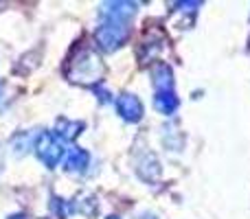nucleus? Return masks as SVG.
Returning a JSON list of instances; mask_svg holds the SVG:
<instances>
[{
  "label": "nucleus",
  "instance_id": "obj_1",
  "mask_svg": "<svg viewBox=\"0 0 250 219\" xmlns=\"http://www.w3.org/2000/svg\"><path fill=\"white\" fill-rule=\"evenodd\" d=\"M105 66L101 57L90 48H82L77 55L70 60L68 68H66V77L73 83H82V86H95L104 79Z\"/></svg>",
  "mask_w": 250,
  "mask_h": 219
},
{
  "label": "nucleus",
  "instance_id": "obj_2",
  "mask_svg": "<svg viewBox=\"0 0 250 219\" xmlns=\"http://www.w3.org/2000/svg\"><path fill=\"white\" fill-rule=\"evenodd\" d=\"M97 42L104 51H114L121 44H125L129 31H127V22L117 20V18H104V22L97 29Z\"/></svg>",
  "mask_w": 250,
  "mask_h": 219
},
{
  "label": "nucleus",
  "instance_id": "obj_3",
  "mask_svg": "<svg viewBox=\"0 0 250 219\" xmlns=\"http://www.w3.org/2000/svg\"><path fill=\"white\" fill-rule=\"evenodd\" d=\"M35 154H38L40 162H44V167L55 169L64 158L66 149L64 142L55 136V132H42L35 140Z\"/></svg>",
  "mask_w": 250,
  "mask_h": 219
},
{
  "label": "nucleus",
  "instance_id": "obj_4",
  "mask_svg": "<svg viewBox=\"0 0 250 219\" xmlns=\"http://www.w3.org/2000/svg\"><path fill=\"white\" fill-rule=\"evenodd\" d=\"M117 112L127 123H138L143 119V114H145L141 99L136 95H129V92H123V95L117 97Z\"/></svg>",
  "mask_w": 250,
  "mask_h": 219
},
{
  "label": "nucleus",
  "instance_id": "obj_5",
  "mask_svg": "<svg viewBox=\"0 0 250 219\" xmlns=\"http://www.w3.org/2000/svg\"><path fill=\"white\" fill-rule=\"evenodd\" d=\"M151 86H154V92H169L173 90V73L167 64H156L151 68Z\"/></svg>",
  "mask_w": 250,
  "mask_h": 219
},
{
  "label": "nucleus",
  "instance_id": "obj_6",
  "mask_svg": "<svg viewBox=\"0 0 250 219\" xmlns=\"http://www.w3.org/2000/svg\"><path fill=\"white\" fill-rule=\"evenodd\" d=\"M88 162H90V154H88L86 149H82V147H73V149L68 151V156H66V171L70 173H83L88 167Z\"/></svg>",
  "mask_w": 250,
  "mask_h": 219
},
{
  "label": "nucleus",
  "instance_id": "obj_7",
  "mask_svg": "<svg viewBox=\"0 0 250 219\" xmlns=\"http://www.w3.org/2000/svg\"><path fill=\"white\" fill-rule=\"evenodd\" d=\"M178 105H180V101H178V97L173 90L154 92V108H156V112H160V114H165V116L173 114V112L178 110Z\"/></svg>",
  "mask_w": 250,
  "mask_h": 219
},
{
  "label": "nucleus",
  "instance_id": "obj_8",
  "mask_svg": "<svg viewBox=\"0 0 250 219\" xmlns=\"http://www.w3.org/2000/svg\"><path fill=\"white\" fill-rule=\"evenodd\" d=\"M136 13V4L132 2H108L104 4V18H117V20H125L134 18Z\"/></svg>",
  "mask_w": 250,
  "mask_h": 219
},
{
  "label": "nucleus",
  "instance_id": "obj_9",
  "mask_svg": "<svg viewBox=\"0 0 250 219\" xmlns=\"http://www.w3.org/2000/svg\"><path fill=\"white\" fill-rule=\"evenodd\" d=\"M57 125H60V132H55V136L60 138V140H75V138L82 134V129H83L82 120H66V119H62Z\"/></svg>",
  "mask_w": 250,
  "mask_h": 219
},
{
  "label": "nucleus",
  "instance_id": "obj_10",
  "mask_svg": "<svg viewBox=\"0 0 250 219\" xmlns=\"http://www.w3.org/2000/svg\"><path fill=\"white\" fill-rule=\"evenodd\" d=\"M9 219H26V215H20V213H18V215H11Z\"/></svg>",
  "mask_w": 250,
  "mask_h": 219
},
{
  "label": "nucleus",
  "instance_id": "obj_11",
  "mask_svg": "<svg viewBox=\"0 0 250 219\" xmlns=\"http://www.w3.org/2000/svg\"><path fill=\"white\" fill-rule=\"evenodd\" d=\"M105 219H119L117 215H110V217H105Z\"/></svg>",
  "mask_w": 250,
  "mask_h": 219
}]
</instances>
